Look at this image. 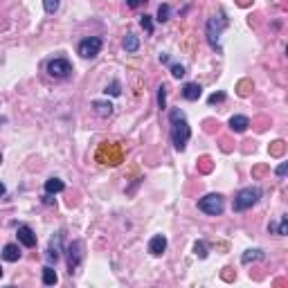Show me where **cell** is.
Instances as JSON below:
<instances>
[{
  "mask_svg": "<svg viewBox=\"0 0 288 288\" xmlns=\"http://www.w3.org/2000/svg\"><path fill=\"white\" fill-rule=\"evenodd\" d=\"M169 124H171V142H173L176 151H185L187 142H189V137H191V128H189V124H187L185 113H182L180 108H171Z\"/></svg>",
  "mask_w": 288,
  "mask_h": 288,
  "instance_id": "obj_1",
  "label": "cell"
},
{
  "mask_svg": "<svg viewBox=\"0 0 288 288\" xmlns=\"http://www.w3.org/2000/svg\"><path fill=\"white\" fill-rule=\"evenodd\" d=\"M259 198H261V189H259V187H243V189L234 196L232 207H234V212H245V210L257 205Z\"/></svg>",
  "mask_w": 288,
  "mask_h": 288,
  "instance_id": "obj_2",
  "label": "cell"
},
{
  "mask_svg": "<svg viewBox=\"0 0 288 288\" xmlns=\"http://www.w3.org/2000/svg\"><path fill=\"white\" fill-rule=\"evenodd\" d=\"M198 210L210 216H219L225 210V198L221 194H207L198 200Z\"/></svg>",
  "mask_w": 288,
  "mask_h": 288,
  "instance_id": "obj_3",
  "label": "cell"
},
{
  "mask_svg": "<svg viewBox=\"0 0 288 288\" xmlns=\"http://www.w3.org/2000/svg\"><path fill=\"white\" fill-rule=\"evenodd\" d=\"M225 27H228V18H225L223 11H221L219 16H212V18L207 20V41H210V45L214 50H221L219 48V36Z\"/></svg>",
  "mask_w": 288,
  "mask_h": 288,
  "instance_id": "obj_4",
  "label": "cell"
},
{
  "mask_svg": "<svg viewBox=\"0 0 288 288\" xmlns=\"http://www.w3.org/2000/svg\"><path fill=\"white\" fill-rule=\"evenodd\" d=\"M48 74L54 79H68L72 74V65L68 59H50L48 61Z\"/></svg>",
  "mask_w": 288,
  "mask_h": 288,
  "instance_id": "obj_5",
  "label": "cell"
},
{
  "mask_svg": "<svg viewBox=\"0 0 288 288\" xmlns=\"http://www.w3.org/2000/svg\"><path fill=\"white\" fill-rule=\"evenodd\" d=\"M102 45L104 41L99 36H90V39H83L79 43V54H81L83 59H95L99 52H102Z\"/></svg>",
  "mask_w": 288,
  "mask_h": 288,
  "instance_id": "obj_6",
  "label": "cell"
},
{
  "mask_svg": "<svg viewBox=\"0 0 288 288\" xmlns=\"http://www.w3.org/2000/svg\"><path fill=\"white\" fill-rule=\"evenodd\" d=\"M83 241H72V243L68 245V250H65V252H68V270H70V275L74 273V270L79 268V264H81L83 261Z\"/></svg>",
  "mask_w": 288,
  "mask_h": 288,
  "instance_id": "obj_7",
  "label": "cell"
},
{
  "mask_svg": "<svg viewBox=\"0 0 288 288\" xmlns=\"http://www.w3.org/2000/svg\"><path fill=\"white\" fill-rule=\"evenodd\" d=\"M16 234H18V241L25 248H34L36 245V234L32 232L30 225H18V232H16Z\"/></svg>",
  "mask_w": 288,
  "mask_h": 288,
  "instance_id": "obj_8",
  "label": "cell"
},
{
  "mask_svg": "<svg viewBox=\"0 0 288 288\" xmlns=\"http://www.w3.org/2000/svg\"><path fill=\"white\" fill-rule=\"evenodd\" d=\"M61 239H63V232H57L48 245V259L54 261V264H57V259L61 257Z\"/></svg>",
  "mask_w": 288,
  "mask_h": 288,
  "instance_id": "obj_9",
  "label": "cell"
},
{
  "mask_svg": "<svg viewBox=\"0 0 288 288\" xmlns=\"http://www.w3.org/2000/svg\"><path fill=\"white\" fill-rule=\"evenodd\" d=\"M180 95L187 99V102H196V99H200V95H203V88H200L198 83H185L180 90Z\"/></svg>",
  "mask_w": 288,
  "mask_h": 288,
  "instance_id": "obj_10",
  "label": "cell"
},
{
  "mask_svg": "<svg viewBox=\"0 0 288 288\" xmlns=\"http://www.w3.org/2000/svg\"><path fill=\"white\" fill-rule=\"evenodd\" d=\"M165 250H167V239L162 234H156L151 241H149V252H151L153 257H160Z\"/></svg>",
  "mask_w": 288,
  "mask_h": 288,
  "instance_id": "obj_11",
  "label": "cell"
},
{
  "mask_svg": "<svg viewBox=\"0 0 288 288\" xmlns=\"http://www.w3.org/2000/svg\"><path fill=\"white\" fill-rule=\"evenodd\" d=\"M248 126H250V119L245 117V115H232V117H230V128L234 133L248 131Z\"/></svg>",
  "mask_w": 288,
  "mask_h": 288,
  "instance_id": "obj_12",
  "label": "cell"
},
{
  "mask_svg": "<svg viewBox=\"0 0 288 288\" xmlns=\"http://www.w3.org/2000/svg\"><path fill=\"white\" fill-rule=\"evenodd\" d=\"M2 259L5 261H9V264H14V261H18L20 259V250L16 243H7L5 248H2Z\"/></svg>",
  "mask_w": 288,
  "mask_h": 288,
  "instance_id": "obj_13",
  "label": "cell"
},
{
  "mask_svg": "<svg viewBox=\"0 0 288 288\" xmlns=\"http://www.w3.org/2000/svg\"><path fill=\"white\" fill-rule=\"evenodd\" d=\"M63 189H65V185L61 178H48L45 180V194H59Z\"/></svg>",
  "mask_w": 288,
  "mask_h": 288,
  "instance_id": "obj_14",
  "label": "cell"
},
{
  "mask_svg": "<svg viewBox=\"0 0 288 288\" xmlns=\"http://www.w3.org/2000/svg\"><path fill=\"white\" fill-rule=\"evenodd\" d=\"M93 108H95V113H97L99 117H108V115H111L113 113V104L111 102H93Z\"/></svg>",
  "mask_w": 288,
  "mask_h": 288,
  "instance_id": "obj_15",
  "label": "cell"
},
{
  "mask_svg": "<svg viewBox=\"0 0 288 288\" xmlns=\"http://www.w3.org/2000/svg\"><path fill=\"white\" fill-rule=\"evenodd\" d=\"M264 259H266L264 250H245L241 261H243V264H250V261H264Z\"/></svg>",
  "mask_w": 288,
  "mask_h": 288,
  "instance_id": "obj_16",
  "label": "cell"
},
{
  "mask_svg": "<svg viewBox=\"0 0 288 288\" xmlns=\"http://www.w3.org/2000/svg\"><path fill=\"white\" fill-rule=\"evenodd\" d=\"M124 50H126V52H137V50H140V39H137L133 32H128V34L124 36Z\"/></svg>",
  "mask_w": 288,
  "mask_h": 288,
  "instance_id": "obj_17",
  "label": "cell"
},
{
  "mask_svg": "<svg viewBox=\"0 0 288 288\" xmlns=\"http://www.w3.org/2000/svg\"><path fill=\"white\" fill-rule=\"evenodd\" d=\"M57 282H59V277H57L54 268L45 266V268H43V284H45V286H54V284H57Z\"/></svg>",
  "mask_w": 288,
  "mask_h": 288,
  "instance_id": "obj_18",
  "label": "cell"
},
{
  "mask_svg": "<svg viewBox=\"0 0 288 288\" xmlns=\"http://www.w3.org/2000/svg\"><path fill=\"white\" fill-rule=\"evenodd\" d=\"M171 16V7L167 5V2H162L160 7H158V23H165V20H169Z\"/></svg>",
  "mask_w": 288,
  "mask_h": 288,
  "instance_id": "obj_19",
  "label": "cell"
},
{
  "mask_svg": "<svg viewBox=\"0 0 288 288\" xmlns=\"http://www.w3.org/2000/svg\"><path fill=\"white\" fill-rule=\"evenodd\" d=\"M158 108H160V111H165V108H167V86H165V83L158 86Z\"/></svg>",
  "mask_w": 288,
  "mask_h": 288,
  "instance_id": "obj_20",
  "label": "cell"
},
{
  "mask_svg": "<svg viewBox=\"0 0 288 288\" xmlns=\"http://www.w3.org/2000/svg\"><path fill=\"white\" fill-rule=\"evenodd\" d=\"M140 25H142V30L147 32V34H153V20H151V16H140Z\"/></svg>",
  "mask_w": 288,
  "mask_h": 288,
  "instance_id": "obj_21",
  "label": "cell"
},
{
  "mask_svg": "<svg viewBox=\"0 0 288 288\" xmlns=\"http://www.w3.org/2000/svg\"><path fill=\"white\" fill-rule=\"evenodd\" d=\"M104 93L113 95V97H119V95H122V86H119V81H113L111 86H106V88H104Z\"/></svg>",
  "mask_w": 288,
  "mask_h": 288,
  "instance_id": "obj_22",
  "label": "cell"
},
{
  "mask_svg": "<svg viewBox=\"0 0 288 288\" xmlns=\"http://www.w3.org/2000/svg\"><path fill=\"white\" fill-rule=\"evenodd\" d=\"M194 252H196V257H198V259H205L207 257V245H205V241H196V243H194Z\"/></svg>",
  "mask_w": 288,
  "mask_h": 288,
  "instance_id": "obj_23",
  "label": "cell"
},
{
  "mask_svg": "<svg viewBox=\"0 0 288 288\" xmlns=\"http://www.w3.org/2000/svg\"><path fill=\"white\" fill-rule=\"evenodd\" d=\"M61 0H43V7H45V14H54V11L59 9Z\"/></svg>",
  "mask_w": 288,
  "mask_h": 288,
  "instance_id": "obj_24",
  "label": "cell"
},
{
  "mask_svg": "<svg viewBox=\"0 0 288 288\" xmlns=\"http://www.w3.org/2000/svg\"><path fill=\"white\" fill-rule=\"evenodd\" d=\"M171 77L173 79H180V77H185V65H171Z\"/></svg>",
  "mask_w": 288,
  "mask_h": 288,
  "instance_id": "obj_25",
  "label": "cell"
},
{
  "mask_svg": "<svg viewBox=\"0 0 288 288\" xmlns=\"http://www.w3.org/2000/svg\"><path fill=\"white\" fill-rule=\"evenodd\" d=\"M286 232H288V221H286V216H282V223H279V228H277V234L284 236Z\"/></svg>",
  "mask_w": 288,
  "mask_h": 288,
  "instance_id": "obj_26",
  "label": "cell"
},
{
  "mask_svg": "<svg viewBox=\"0 0 288 288\" xmlns=\"http://www.w3.org/2000/svg\"><path fill=\"white\" fill-rule=\"evenodd\" d=\"M149 0H126V5L131 7V9H137V7H142V5H147Z\"/></svg>",
  "mask_w": 288,
  "mask_h": 288,
  "instance_id": "obj_27",
  "label": "cell"
},
{
  "mask_svg": "<svg viewBox=\"0 0 288 288\" xmlns=\"http://www.w3.org/2000/svg\"><path fill=\"white\" fill-rule=\"evenodd\" d=\"M221 102H225V93H214L210 97V104H221Z\"/></svg>",
  "mask_w": 288,
  "mask_h": 288,
  "instance_id": "obj_28",
  "label": "cell"
},
{
  "mask_svg": "<svg viewBox=\"0 0 288 288\" xmlns=\"http://www.w3.org/2000/svg\"><path fill=\"white\" fill-rule=\"evenodd\" d=\"M286 171H288V162H282V165L277 167V176L284 178V176H286Z\"/></svg>",
  "mask_w": 288,
  "mask_h": 288,
  "instance_id": "obj_29",
  "label": "cell"
},
{
  "mask_svg": "<svg viewBox=\"0 0 288 288\" xmlns=\"http://www.w3.org/2000/svg\"><path fill=\"white\" fill-rule=\"evenodd\" d=\"M282 151H284V142H275L273 153H282Z\"/></svg>",
  "mask_w": 288,
  "mask_h": 288,
  "instance_id": "obj_30",
  "label": "cell"
},
{
  "mask_svg": "<svg viewBox=\"0 0 288 288\" xmlns=\"http://www.w3.org/2000/svg\"><path fill=\"white\" fill-rule=\"evenodd\" d=\"M160 63H169V54H160Z\"/></svg>",
  "mask_w": 288,
  "mask_h": 288,
  "instance_id": "obj_31",
  "label": "cell"
},
{
  "mask_svg": "<svg viewBox=\"0 0 288 288\" xmlns=\"http://www.w3.org/2000/svg\"><path fill=\"white\" fill-rule=\"evenodd\" d=\"M5 194V185H2V182H0V196Z\"/></svg>",
  "mask_w": 288,
  "mask_h": 288,
  "instance_id": "obj_32",
  "label": "cell"
},
{
  "mask_svg": "<svg viewBox=\"0 0 288 288\" xmlns=\"http://www.w3.org/2000/svg\"><path fill=\"white\" fill-rule=\"evenodd\" d=\"M0 277H2V268H0Z\"/></svg>",
  "mask_w": 288,
  "mask_h": 288,
  "instance_id": "obj_33",
  "label": "cell"
},
{
  "mask_svg": "<svg viewBox=\"0 0 288 288\" xmlns=\"http://www.w3.org/2000/svg\"><path fill=\"white\" fill-rule=\"evenodd\" d=\"M0 162H2V156H0Z\"/></svg>",
  "mask_w": 288,
  "mask_h": 288,
  "instance_id": "obj_34",
  "label": "cell"
}]
</instances>
